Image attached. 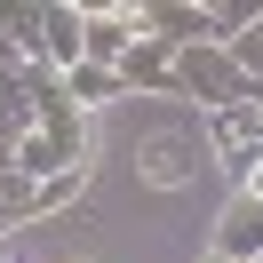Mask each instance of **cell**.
<instances>
[{
	"label": "cell",
	"mask_w": 263,
	"mask_h": 263,
	"mask_svg": "<svg viewBox=\"0 0 263 263\" xmlns=\"http://www.w3.org/2000/svg\"><path fill=\"white\" fill-rule=\"evenodd\" d=\"M176 96H199V112H231V104H263V88L231 64V48L199 40V48L176 56Z\"/></svg>",
	"instance_id": "6da1fadb"
},
{
	"label": "cell",
	"mask_w": 263,
	"mask_h": 263,
	"mask_svg": "<svg viewBox=\"0 0 263 263\" xmlns=\"http://www.w3.org/2000/svg\"><path fill=\"white\" fill-rule=\"evenodd\" d=\"M208 152L223 160V176H255L263 160V104H231V112H208Z\"/></svg>",
	"instance_id": "7a4b0ae2"
},
{
	"label": "cell",
	"mask_w": 263,
	"mask_h": 263,
	"mask_svg": "<svg viewBox=\"0 0 263 263\" xmlns=\"http://www.w3.org/2000/svg\"><path fill=\"white\" fill-rule=\"evenodd\" d=\"M56 72L48 64H16V72H0V144H24L40 120V104H48Z\"/></svg>",
	"instance_id": "3957f363"
},
{
	"label": "cell",
	"mask_w": 263,
	"mask_h": 263,
	"mask_svg": "<svg viewBox=\"0 0 263 263\" xmlns=\"http://www.w3.org/2000/svg\"><path fill=\"white\" fill-rule=\"evenodd\" d=\"M80 56H88V16L72 8V0H48V16H40V64L64 80Z\"/></svg>",
	"instance_id": "277c9868"
},
{
	"label": "cell",
	"mask_w": 263,
	"mask_h": 263,
	"mask_svg": "<svg viewBox=\"0 0 263 263\" xmlns=\"http://www.w3.org/2000/svg\"><path fill=\"white\" fill-rule=\"evenodd\" d=\"M176 56L183 48H167V40H136L128 56H120V88H128V96H176Z\"/></svg>",
	"instance_id": "5b68a950"
},
{
	"label": "cell",
	"mask_w": 263,
	"mask_h": 263,
	"mask_svg": "<svg viewBox=\"0 0 263 263\" xmlns=\"http://www.w3.org/2000/svg\"><path fill=\"white\" fill-rule=\"evenodd\" d=\"M215 255L223 263H263V199L239 192L223 208V223H215Z\"/></svg>",
	"instance_id": "8992f818"
},
{
	"label": "cell",
	"mask_w": 263,
	"mask_h": 263,
	"mask_svg": "<svg viewBox=\"0 0 263 263\" xmlns=\"http://www.w3.org/2000/svg\"><path fill=\"white\" fill-rule=\"evenodd\" d=\"M192 167H199V136H176V128L144 136V176L152 183H183Z\"/></svg>",
	"instance_id": "52a82bcc"
},
{
	"label": "cell",
	"mask_w": 263,
	"mask_h": 263,
	"mask_svg": "<svg viewBox=\"0 0 263 263\" xmlns=\"http://www.w3.org/2000/svg\"><path fill=\"white\" fill-rule=\"evenodd\" d=\"M64 96H72V112H104V104H120V96H128V88H120V72L112 64H72L64 72Z\"/></svg>",
	"instance_id": "ba28073f"
},
{
	"label": "cell",
	"mask_w": 263,
	"mask_h": 263,
	"mask_svg": "<svg viewBox=\"0 0 263 263\" xmlns=\"http://www.w3.org/2000/svg\"><path fill=\"white\" fill-rule=\"evenodd\" d=\"M40 16H48V0H0V24H8L24 64H40Z\"/></svg>",
	"instance_id": "9c48e42d"
},
{
	"label": "cell",
	"mask_w": 263,
	"mask_h": 263,
	"mask_svg": "<svg viewBox=\"0 0 263 263\" xmlns=\"http://www.w3.org/2000/svg\"><path fill=\"white\" fill-rule=\"evenodd\" d=\"M231 64H239L247 80L263 88V8H255V16H247V24H239V32H231Z\"/></svg>",
	"instance_id": "30bf717a"
},
{
	"label": "cell",
	"mask_w": 263,
	"mask_h": 263,
	"mask_svg": "<svg viewBox=\"0 0 263 263\" xmlns=\"http://www.w3.org/2000/svg\"><path fill=\"white\" fill-rule=\"evenodd\" d=\"M80 183H88V167H64V176H48V183H40V208H48V215H64L72 199H80Z\"/></svg>",
	"instance_id": "8fae6325"
},
{
	"label": "cell",
	"mask_w": 263,
	"mask_h": 263,
	"mask_svg": "<svg viewBox=\"0 0 263 263\" xmlns=\"http://www.w3.org/2000/svg\"><path fill=\"white\" fill-rule=\"evenodd\" d=\"M24 56H16V40H8V24H0V72H16Z\"/></svg>",
	"instance_id": "7c38bea8"
},
{
	"label": "cell",
	"mask_w": 263,
	"mask_h": 263,
	"mask_svg": "<svg viewBox=\"0 0 263 263\" xmlns=\"http://www.w3.org/2000/svg\"><path fill=\"white\" fill-rule=\"evenodd\" d=\"M199 263H223V255H215V247H208V255H199Z\"/></svg>",
	"instance_id": "4fadbf2b"
}]
</instances>
